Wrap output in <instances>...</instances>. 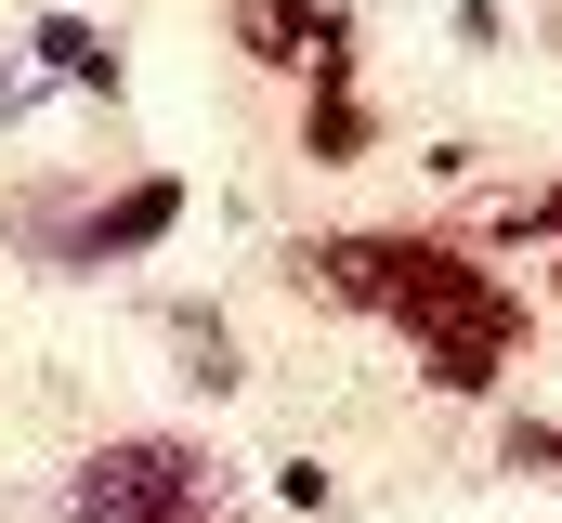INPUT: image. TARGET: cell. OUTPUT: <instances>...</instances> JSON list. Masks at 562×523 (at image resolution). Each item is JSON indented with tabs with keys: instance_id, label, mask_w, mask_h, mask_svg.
Masks as SVG:
<instances>
[{
	"instance_id": "6da1fadb",
	"label": "cell",
	"mask_w": 562,
	"mask_h": 523,
	"mask_svg": "<svg viewBox=\"0 0 562 523\" xmlns=\"http://www.w3.org/2000/svg\"><path fill=\"white\" fill-rule=\"evenodd\" d=\"M393 327L419 341L431 392H458V405H471V392H497L510 367H524V327H537V314H524V288H497L458 236H431L419 275L393 288Z\"/></svg>"
},
{
	"instance_id": "7a4b0ae2",
	"label": "cell",
	"mask_w": 562,
	"mask_h": 523,
	"mask_svg": "<svg viewBox=\"0 0 562 523\" xmlns=\"http://www.w3.org/2000/svg\"><path fill=\"white\" fill-rule=\"evenodd\" d=\"M196 511H210V445H183V432H132V445L79 458V485H66V523H196Z\"/></svg>"
},
{
	"instance_id": "3957f363",
	"label": "cell",
	"mask_w": 562,
	"mask_h": 523,
	"mask_svg": "<svg viewBox=\"0 0 562 523\" xmlns=\"http://www.w3.org/2000/svg\"><path fill=\"white\" fill-rule=\"evenodd\" d=\"M223 26H236L249 66H340L353 53V13L340 0H223Z\"/></svg>"
},
{
	"instance_id": "277c9868",
	"label": "cell",
	"mask_w": 562,
	"mask_h": 523,
	"mask_svg": "<svg viewBox=\"0 0 562 523\" xmlns=\"http://www.w3.org/2000/svg\"><path fill=\"white\" fill-rule=\"evenodd\" d=\"M431 236H314L301 249V288H327V301H353V314H393V288L419 275Z\"/></svg>"
},
{
	"instance_id": "5b68a950",
	"label": "cell",
	"mask_w": 562,
	"mask_h": 523,
	"mask_svg": "<svg viewBox=\"0 0 562 523\" xmlns=\"http://www.w3.org/2000/svg\"><path fill=\"white\" fill-rule=\"evenodd\" d=\"M170 223H183V183H170V170H144V183H119V197L66 236V262H132V249H157Z\"/></svg>"
},
{
	"instance_id": "8992f818",
	"label": "cell",
	"mask_w": 562,
	"mask_h": 523,
	"mask_svg": "<svg viewBox=\"0 0 562 523\" xmlns=\"http://www.w3.org/2000/svg\"><path fill=\"white\" fill-rule=\"evenodd\" d=\"M301 157H314V170H353V157H367V105H353V53H340V66H314V119H301Z\"/></svg>"
},
{
	"instance_id": "52a82bcc",
	"label": "cell",
	"mask_w": 562,
	"mask_h": 523,
	"mask_svg": "<svg viewBox=\"0 0 562 523\" xmlns=\"http://www.w3.org/2000/svg\"><path fill=\"white\" fill-rule=\"evenodd\" d=\"M40 66H53V79H79V92H119V53H105V26H92V13H40Z\"/></svg>"
},
{
	"instance_id": "ba28073f",
	"label": "cell",
	"mask_w": 562,
	"mask_h": 523,
	"mask_svg": "<svg viewBox=\"0 0 562 523\" xmlns=\"http://www.w3.org/2000/svg\"><path fill=\"white\" fill-rule=\"evenodd\" d=\"M170 341H183V380H196V392H236V380H249L236 341H223V314H170Z\"/></svg>"
},
{
	"instance_id": "9c48e42d",
	"label": "cell",
	"mask_w": 562,
	"mask_h": 523,
	"mask_svg": "<svg viewBox=\"0 0 562 523\" xmlns=\"http://www.w3.org/2000/svg\"><path fill=\"white\" fill-rule=\"evenodd\" d=\"M484 236H562V183H537V197H497V210H484Z\"/></svg>"
},
{
	"instance_id": "30bf717a",
	"label": "cell",
	"mask_w": 562,
	"mask_h": 523,
	"mask_svg": "<svg viewBox=\"0 0 562 523\" xmlns=\"http://www.w3.org/2000/svg\"><path fill=\"white\" fill-rule=\"evenodd\" d=\"M510 471H562V432H537V419H510Z\"/></svg>"
},
{
	"instance_id": "8fae6325",
	"label": "cell",
	"mask_w": 562,
	"mask_h": 523,
	"mask_svg": "<svg viewBox=\"0 0 562 523\" xmlns=\"http://www.w3.org/2000/svg\"><path fill=\"white\" fill-rule=\"evenodd\" d=\"M550 301H562V262H550Z\"/></svg>"
}]
</instances>
